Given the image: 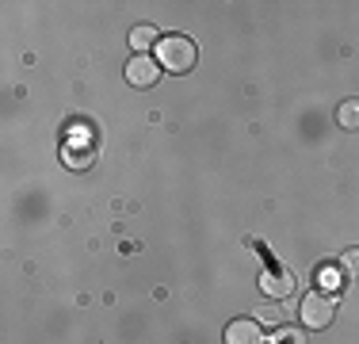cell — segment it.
Instances as JSON below:
<instances>
[{"mask_svg":"<svg viewBox=\"0 0 359 344\" xmlns=\"http://www.w3.org/2000/svg\"><path fill=\"white\" fill-rule=\"evenodd\" d=\"M157 62L161 69H168V73H191L195 62H199V46H195V39H187V34H165L157 46Z\"/></svg>","mask_w":359,"mask_h":344,"instance_id":"cell-1","label":"cell"},{"mask_svg":"<svg viewBox=\"0 0 359 344\" xmlns=\"http://www.w3.org/2000/svg\"><path fill=\"white\" fill-rule=\"evenodd\" d=\"M298 317H302L306 329H329L332 317H337V295H325V291H310V295L298 303Z\"/></svg>","mask_w":359,"mask_h":344,"instance_id":"cell-2","label":"cell"},{"mask_svg":"<svg viewBox=\"0 0 359 344\" xmlns=\"http://www.w3.org/2000/svg\"><path fill=\"white\" fill-rule=\"evenodd\" d=\"M126 81H130L134 88H153V84L161 81V62L149 54H134L130 62H126Z\"/></svg>","mask_w":359,"mask_h":344,"instance_id":"cell-3","label":"cell"},{"mask_svg":"<svg viewBox=\"0 0 359 344\" xmlns=\"http://www.w3.org/2000/svg\"><path fill=\"white\" fill-rule=\"evenodd\" d=\"M260 287H264V295H271V298H287L290 291H294V275L287 268H279L276 260H268V268L260 275Z\"/></svg>","mask_w":359,"mask_h":344,"instance_id":"cell-4","label":"cell"},{"mask_svg":"<svg viewBox=\"0 0 359 344\" xmlns=\"http://www.w3.org/2000/svg\"><path fill=\"white\" fill-rule=\"evenodd\" d=\"M226 344H264V325L256 317H237L226 325Z\"/></svg>","mask_w":359,"mask_h":344,"instance_id":"cell-5","label":"cell"},{"mask_svg":"<svg viewBox=\"0 0 359 344\" xmlns=\"http://www.w3.org/2000/svg\"><path fill=\"white\" fill-rule=\"evenodd\" d=\"M344 283H348V275H344L340 264H321V268H318V287L325 291V295H337Z\"/></svg>","mask_w":359,"mask_h":344,"instance_id":"cell-6","label":"cell"},{"mask_svg":"<svg viewBox=\"0 0 359 344\" xmlns=\"http://www.w3.org/2000/svg\"><path fill=\"white\" fill-rule=\"evenodd\" d=\"M130 46L138 50V54H149V46H161V34H157V27H149V23L134 27V31H130Z\"/></svg>","mask_w":359,"mask_h":344,"instance_id":"cell-7","label":"cell"},{"mask_svg":"<svg viewBox=\"0 0 359 344\" xmlns=\"http://www.w3.org/2000/svg\"><path fill=\"white\" fill-rule=\"evenodd\" d=\"M337 123H340V131H359V100H340Z\"/></svg>","mask_w":359,"mask_h":344,"instance_id":"cell-8","label":"cell"},{"mask_svg":"<svg viewBox=\"0 0 359 344\" xmlns=\"http://www.w3.org/2000/svg\"><path fill=\"white\" fill-rule=\"evenodd\" d=\"M256 314H260V317H256L260 325H271V329H279V325H283V317H287V310L279 306V303H268V306L256 310Z\"/></svg>","mask_w":359,"mask_h":344,"instance_id":"cell-9","label":"cell"},{"mask_svg":"<svg viewBox=\"0 0 359 344\" xmlns=\"http://www.w3.org/2000/svg\"><path fill=\"white\" fill-rule=\"evenodd\" d=\"M271 344H306V337L294 329V325H279L276 337H271Z\"/></svg>","mask_w":359,"mask_h":344,"instance_id":"cell-10","label":"cell"},{"mask_svg":"<svg viewBox=\"0 0 359 344\" xmlns=\"http://www.w3.org/2000/svg\"><path fill=\"white\" fill-rule=\"evenodd\" d=\"M337 264L344 268V275H348V279H355V275H359V249H348V253L340 256Z\"/></svg>","mask_w":359,"mask_h":344,"instance_id":"cell-11","label":"cell"}]
</instances>
